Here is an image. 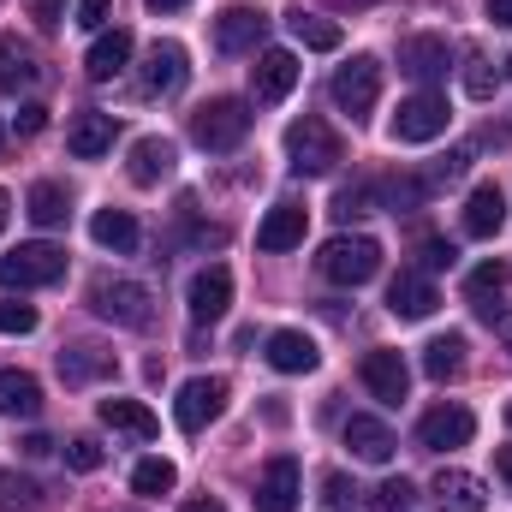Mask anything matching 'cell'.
I'll list each match as a JSON object with an SVG mask.
<instances>
[{"mask_svg":"<svg viewBox=\"0 0 512 512\" xmlns=\"http://www.w3.org/2000/svg\"><path fill=\"white\" fill-rule=\"evenodd\" d=\"M286 161H292V173H298V179H322V173H334V167L346 161V143L334 137L328 120L304 114V120H292V126H286Z\"/></svg>","mask_w":512,"mask_h":512,"instance_id":"obj_1","label":"cell"},{"mask_svg":"<svg viewBox=\"0 0 512 512\" xmlns=\"http://www.w3.org/2000/svg\"><path fill=\"white\" fill-rule=\"evenodd\" d=\"M191 137H197L203 149L227 155V149H239V143L251 137V108H245L239 96H215V102H203V108L191 114Z\"/></svg>","mask_w":512,"mask_h":512,"instance_id":"obj_2","label":"cell"},{"mask_svg":"<svg viewBox=\"0 0 512 512\" xmlns=\"http://www.w3.org/2000/svg\"><path fill=\"white\" fill-rule=\"evenodd\" d=\"M316 268H322L334 286H364V280H376V268H382V245L364 239V233H340V239L322 245Z\"/></svg>","mask_w":512,"mask_h":512,"instance_id":"obj_3","label":"cell"},{"mask_svg":"<svg viewBox=\"0 0 512 512\" xmlns=\"http://www.w3.org/2000/svg\"><path fill=\"white\" fill-rule=\"evenodd\" d=\"M66 280V251L60 245H18V251L0 256V286L6 292H36V286H54Z\"/></svg>","mask_w":512,"mask_h":512,"instance_id":"obj_4","label":"cell"},{"mask_svg":"<svg viewBox=\"0 0 512 512\" xmlns=\"http://www.w3.org/2000/svg\"><path fill=\"white\" fill-rule=\"evenodd\" d=\"M328 96H334V108L340 114H352V120H364L376 102H382V66L370 60V54H358V60H346L340 72H334V84H328Z\"/></svg>","mask_w":512,"mask_h":512,"instance_id":"obj_5","label":"cell"},{"mask_svg":"<svg viewBox=\"0 0 512 512\" xmlns=\"http://www.w3.org/2000/svg\"><path fill=\"white\" fill-rule=\"evenodd\" d=\"M90 304H96V316H108L120 328H149L155 322V298L137 280H96L90 286Z\"/></svg>","mask_w":512,"mask_h":512,"instance_id":"obj_6","label":"cell"},{"mask_svg":"<svg viewBox=\"0 0 512 512\" xmlns=\"http://www.w3.org/2000/svg\"><path fill=\"white\" fill-rule=\"evenodd\" d=\"M453 120V108H447V96H435V90H417V96H405L399 102V114H393V143H435L441 131Z\"/></svg>","mask_w":512,"mask_h":512,"instance_id":"obj_7","label":"cell"},{"mask_svg":"<svg viewBox=\"0 0 512 512\" xmlns=\"http://www.w3.org/2000/svg\"><path fill=\"white\" fill-rule=\"evenodd\" d=\"M221 411H227V382H221V376H197V382L179 387V399H173V423H179L185 435L209 429Z\"/></svg>","mask_w":512,"mask_h":512,"instance_id":"obj_8","label":"cell"},{"mask_svg":"<svg viewBox=\"0 0 512 512\" xmlns=\"http://www.w3.org/2000/svg\"><path fill=\"white\" fill-rule=\"evenodd\" d=\"M298 495H304V477H298V459L292 453H274L256 477V512H298Z\"/></svg>","mask_w":512,"mask_h":512,"instance_id":"obj_9","label":"cell"},{"mask_svg":"<svg viewBox=\"0 0 512 512\" xmlns=\"http://www.w3.org/2000/svg\"><path fill=\"white\" fill-rule=\"evenodd\" d=\"M471 435H477V417L465 405H435V411L417 417V447H429V453H453Z\"/></svg>","mask_w":512,"mask_h":512,"instance_id":"obj_10","label":"cell"},{"mask_svg":"<svg viewBox=\"0 0 512 512\" xmlns=\"http://www.w3.org/2000/svg\"><path fill=\"white\" fill-rule=\"evenodd\" d=\"M227 304H233V268L209 262V268L191 280L185 310H191V322H221V316H227Z\"/></svg>","mask_w":512,"mask_h":512,"instance_id":"obj_11","label":"cell"},{"mask_svg":"<svg viewBox=\"0 0 512 512\" xmlns=\"http://www.w3.org/2000/svg\"><path fill=\"white\" fill-rule=\"evenodd\" d=\"M292 84H298V54H286V48H262L256 66H251V96L256 102H286Z\"/></svg>","mask_w":512,"mask_h":512,"instance_id":"obj_12","label":"cell"},{"mask_svg":"<svg viewBox=\"0 0 512 512\" xmlns=\"http://www.w3.org/2000/svg\"><path fill=\"white\" fill-rule=\"evenodd\" d=\"M185 78H191L185 48L179 42H149V54H143V90L149 96H173V90H185Z\"/></svg>","mask_w":512,"mask_h":512,"instance_id":"obj_13","label":"cell"},{"mask_svg":"<svg viewBox=\"0 0 512 512\" xmlns=\"http://www.w3.org/2000/svg\"><path fill=\"white\" fill-rule=\"evenodd\" d=\"M435 286H429V274H417V268H399L393 274V286H387V310L399 316V322H423V316H435Z\"/></svg>","mask_w":512,"mask_h":512,"instance_id":"obj_14","label":"cell"},{"mask_svg":"<svg viewBox=\"0 0 512 512\" xmlns=\"http://www.w3.org/2000/svg\"><path fill=\"white\" fill-rule=\"evenodd\" d=\"M262 36H268V18H262L256 6H227V12L215 18V48H221V54H251Z\"/></svg>","mask_w":512,"mask_h":512,"instance_id":"obj_15","label":"cell"},{"mask_svg":"<svg viewBox=\"0 0 512 512\" xmlns=\"http://www.w3.org/2000/svg\"><path fill=\"white\" fill-rule=\"evenodd\" d=\"M114 137H120V120H114V114L84 108V114L66 126V149H72L78 161H96V155H108V149H114Z\"/></svg>","mask_w":512,"mask_h":512,"instance_id":"obj_16","label":"cell"},{"mask_svg":"<svg viewBox=\"0 0 512 512\" xmlns=\"http://www.w3.org/2000/svg\"><path fill=\"white\" fill-rule=\"evenodd\" d=\"M447 66H453V48H447V36H405V42H399V72H411L417 84L441 78Z\"/></svg>","mask_w":512,"mask_h":512,"instance_id":"obj_17","label":"cell"},{"mask_svg":"<svg viewBox=\"0 0 512 512\" xmlns=\"http://www.w3.org/2000/svg\"><path fill=\"white\" fill-rule=\"evenodd\" d=\"M501 227H507V197H501V185H495V179L471 185V197H465V233H471V239H495Z\"/></svg>","mask_w":512,"mask_h":512,"instance_id":"obj_18","label":"cell"},{"mask_svg":"<svg viewBox=\"0 0 512 512\" xmlns=\"http://www.w3.org/2000/svg\"><path fill=\"white\" fill-rule=\"evenodd\" d=\"M304 227H310V215L298 203H274L262 215V227H256V251H298L304 245Z\"/></svg>","mask_w":512,"mask_h":512,"instance_id":"obj_19","label":"cell"},{"mask_svg":"<svg viewBox=\"0 0 512 512\" xmlns=\"http://www.w3.org/2000/svg\"><path fill=\"white\" fill-rule=\"evenodd\" d=\"M42 84V60L30 42L18 36H0V96H18V90H36Z\"/></svg>","mask_w":512,"mask_h":512,"instance_id":"obj_20","label":"cell"},{"mask_svg":"<svg viewBox=\"0 0 512 512\" xmlns=\"http://www.w3.org/2000/svg\"><path fill=\"white\" fill-rule=\"evenodd\" d=\"M364 387L376 393V399H387V405H399L405 393H411V370H405V358L399 352H364Z\"/></svg>","mask_w":512,"mask_h":512,"instance_id":"obj_21","label":"cell"},{"mask_svg":"<svg viewBox=\"0 0 512 512\" xmlns=\"http://www.w3.org/2000/svg\"><path fill=\"white\" fill-rule=\"evenodd\" d=\"M268 364H274L280 376H310V370L322 364V352H316V340H310V334L280 328V334H268Z\"/></svg>","mask_w":512,"mask_h":512,"instance_id":"obj_22","label":"cell"},{"mask_svg":"<svg viewBox=\"0 0 512 512\" xmlns=\"http://www.w3.org/2000/svg\"><path fill=\"white\" fill-rule=\"evenodd\" d=\"M131 48H137V42H131V30H120V24H114V30H102V36L90 42V54H84V72H90L96 84L120 78V72L131 66Z\"/></svg>","mask_w":512,"mask_h":512,"instance_id":"obj_23","label":"cell"},{"mask_svg":"<svg viewBox=\"0 0 512 512\" xmlns=\"http://www.w3.org/2000/svg\"><path fill=\"white\" fill-rule=\"evenodd\" d=\"M429 495H435L441 512H483L489 507V489H483V477H471V471H441V477L429 483Z\"/></svg>","mask_w":512,"mask_h":512,"instance_id":"obj_24","label":"cell"},{"mask_svg":"<svg viewBox=\"0 0 512 512\" xmlns=\"http://www.w3.org/2000/svg\"><path fill=\"white\" fill-rule=\"evenodd\" d=\"M346 447H352L364 465H387L399 441H393V429H387L382 417H364V411H358V417H346Z\"/></svg>","mask_w":512,"mask_h":512,"instance_id":"obj_25","label":"cell"},{"mask_svg":"<svg viewBox=\"0 0 512 512\" xmlns=\"http://www.w3.org/2000/svg\"><path fill=\"white\" fill-rule=\"evenodd\" d=\"M173 161H179V155H173L167 137H137L126 173H131V185H161V179H173Z\"/></svg>","mask_w":512,"mask_h":512,"instance_id":"obj_26","label":"cell"},{"mask_svg":"<svg viewBox=\"0 0 512 512\" xmlns=\"http://www.w3.org/2000/svg\"><path fill=\"white\" fill-rule=\"evenodd\" d=\"M102 376H114V352H102V346H66L60 352V382L66 387H90Z\"/></svg>","mask_w":512,"mask_h":512,"instance_id":"obj_27","label":"cell"},{"mask_svg":"<svg viewBox=\"0 0 512 512\" xmlns=\"http://www.w3.org/2000/svg\"><path fill=\"white\" fill-rule=\"evenodd\" d=\"M90 239H96L102 251H114V256H131L143 233H137L131 209H96V221H90Z\"/></svg>","mask_w":512,"mask_h":512,"instance_id":"obj_28","label":"cell"},{"mask_svg":"<svg viewBox=\"0 0 512 512\" xmlns=\"http://www.w3.org/2000/svg\"><path fill=\"white\" fill-rule=\"evenodd\" d=\"M102 423H108V429H120V435H131V441H155V435H161L155 411H149V405H137V399H102Z\"/></svg>","mask_w":512,"mask_h":512,"instance_id":"obj_29","label":"cell"},{"mask_svg":"<svg viewBox=\"0 0 512 512\" xmlns=\"http://www.w3.org/2000/svg\"><path fill=\"white\" fill-rule=\"evenodd\" d=\"M0 411L30 423V417L42 411V382H36L30 370H0Z\"/></svg>","mask_w":512,"mask_h":512,"instance_id":"obj_30","label":"cell"},{"mask_svg":"<svg viewBox=\"0 0 512 512\" xmlns=\"http://www.w3.org/2000/svg\"><path fill=\"white\" fill-rule=\"evenodd\" d=\"M24 215H30L36 227H66V215H72V197H66V185H54V179L30 185V203H24Z\"/></svg>","mask_w":512,"mask_h":512,"instance_id":"obj_31","label":"cell"},{"mask_svg":"<svg viewBox=\"0 0 512 512\" xmlns=\"http://www.w3.org/2000/svg\"><path fill=\"white\" fill-rule=\"evenodd\" d=\"M423 370H429V382H453L465 370V334H435L423 346Z\"/></svg>","mask_w":512,"mask_h":512,"instance_id":"obj_32","label":"cell"},{"mask_svg":"<svg viewBox=\"0 0 512 512\" xmlns=\"http://www.w3.org/2000/svg\"><path fill=\"white\" fill-rule=\"evenodd\" d=\"M292 36L316 54H334L340 48V24L334 18H316V12H292Z\"/></svg>","mask_w":512,"mask_h":512,"instance_id":"obj_33","label":"cell"},{"mask_svg":"<svg viewBox=\"0 0 512 512\" xmlns=\"http://www.w3.org/2000/svg\"><path fill=\"white\" fill-rule=\"evenodd\" d=\"M501 280H507V268H501V262H483V268H471V280H465V292H471V304H477V316H489V322L501 316V310L489 304V298L501 292Z\"/></svg>","mask_w":512,"mask_h":512,"instance_id":"obj_34","label":"cell"},{"mask_svg":"<svg viewBox=\"0 0 512 512\" xmlns=\"http://www.w3.org/2000/svg\"><path fill=\"white\" fill-rule=\"evenodd\" d=\"M42 507V489L18 471H0V512H36Z\"/></svg>","mask_w":512,"mask_h":512,"instance_id":"obj_35","label":"cell"},{"mask_svg":"<svg viewBox=\"0 0 512 512\" xmlns=\"http://www.w3.org/2000/svg\"><path fill=\"white\" fill-rule=\"evenodd\" d=\"M173 483H179L173 459H143V465L131 471V489H137V495H167Z\"/></svg>","mask_w":512,"mask_h":512,"instance_id":"obj_36","label":"cell"},{"mask_svg":"<svg viewBox=\"0 0 512 512\" xmlns=\"http://www.w3.org/2000/svg\"><path fill=\"white\" fill-rule=\"evenodd\" d=\"M459 78H465V96H471V102H489L495 84H501V72H495L483 54H465V72H459Z\"/></svg>","mask_w":512,"mask_h":512,"instance_id":"obj_37","label":"cell"},{"mask_svg":"<svg viewBox=\"0 0 512 512\" xmlns=\"http://www.w3.org/2000/svg\"><path fill=\"white\" fill-rule=\"evenodd\" d=\"M411 501H417V489L405 477H387L382 489L370 495V512H411Z\"/></svg>","mask_w":512,"mask_h":512,"instance_id":"obj_38","label":"cell"},{"mask_svg":"<svg viewBox=\"0 0 512 512\" xmlns=\"http://www.w3.org/2000/svg\"><path fill=\"white\" fill-rule=\"evenodd\" d=\"M376 209V179H364V185H346L340 197H334V215L340 221H352V215H370Z\"/></svg>","mask_w":512,"mask_h":512,"instance_id":"obj_39","label":"cell"},{"mask_svg":"<svg viewBox=\"0 0 512 512\" xmlns=\"http://www.w3.org/2000/svg\"><path fill=\"white\" fill-rule=\"evenodd\" d=\"M0 334H36V304L6 298V304H0Z\"/></svg>","mask_w":512,"mask_h":512,"instance_id":"obj_40","label":"cell"},{"mask_svg":"<svg viewBox=\"0 0 512 512\" xmlns=\"http://www.w3.org/2000/svg\"><path fill=\"white\" fill-rule=\"evenodd\" d=\"M66 465H72V471H96V465H102V447H96L90 435H72V441H66Z\"/></svg>","mask_w":512,"mask_h":512,"instance_id":"obj_41","label":"cell"},{"mask_svg":"<svg viewBox=\"0 0 512 512\" xmlns=\"http://www.w3.org/2000/svg\"><path fill=\"white\" fill-rule=\"evenodd\" d=\"M465 167H471V149H453V155L429 173V185H453V179H465Z\"/></svg>","mask_w":512,"mask_h":512,"instance_id":"obj_42","label":"cell"},{"mask_svg":"<svg viewBox=\"0 0 512 512\" xmlns=\"http://www.w3.org/2000/svg\"><path fill=\"white\" fill-rule=\"evenodd\" d=\"M108 12H114V0H78V24H84V30H102Z\"/></svg>","mask_w":512,"mask_h":512,"instance_id":"obj_43","label":"cell"},{"mask_svg":"<svg viewBox=\"0 0 512 512\" xmlns=\"http://www.w3.org/2000/svg\"><path fill=\"white\" fill-rule=\"evenodd\" d=\"M423 262H429V268H453V262H459V251H453L447 239H423Z\"/></svg>","mask_w":512,"mask_h":512,"instance_id":"obj_44","label":"cell"},{"mask_svg":"<svg viewBox=\"0 0 512 512\" xmlns=\"http://www.w3.org/2000/svg\"><path fill=\"white\" fill-rule=\"evenodd\" d=\"M30 12H36V24H42V30H60V18H66V0H30Z\"/></svg>","mask_w":512,"mask_h":512,"instance_id":"obj_45","label":"cell"},{"mask_svg":"<svg viewBox=\"0 0 512 512\" xmlns=\"http://www.w3.org/2000/svg\"><path fill=\"white\" fill-rule=\"evenodd\" d=\"M42 126H48V108H24V114H12V131H24V137H36Z\"/></svg>","mask_w":512,"mask_h":512,"instance_id":"obj_46","label":"cell"},{"mask_svg":"<svg viewBox=\"0 0 512 512\" xmlns=\"http://www.w3.org/2000/svg\"><path fill=\"white\" fill-rule=\"evenodd\" d=\"M24 453H30V459H48V453H54V441H48V435H30V441H24Z\"/></svg>","mask_w":512,"mask_h":512,"instance_id":"obj_47","label":"cell"},{"mask_svg":"<svg viewBox=\"0 0 512 512\" xmlns=\"http://www.w3.org/2000/svg\"><path fill=\"white\" fill-rule=\"evenodd\" d=\"M489 18H495V24H507V30H512V0H489Z\"/></svg>","mask_w":512,"mask_h":512,"instance_id":"obj_48","label":"cell"},{"mask_svg":"<svg viewBox=\"0 0 512 512\" xmlns=\"http://www.w3.org/2000/svg\"><path fill=\"white\" fill-rule=\"evenodd\" d=\"M495 471H501V483L512 489V447H501V453H495Z\"/></svg>","mask_w":512,"mask_h":512,"instance_id":"obj_49","label":"cell"},{"mask_svg":"<svg viewBox=\"0 0 512 512\" xmlns=\"http://www.w3.org/2000/svg\"><path fill=\"white\" fill-rule=\"evenodd\" d=\"M185 512H227L221 501H185Z\"/></svg>","mask_w":512,"mask_h":512,"instance_id":"obj_50","label":"cell"},{"mask_svg":"<svg viewBox=\"0 0 512 512\" xmlns=\"http://www.w3.org/2000/svg\"><path fill=\"white\" fill-rule=\"evenodd\" d=\"M149 6H155V12H179L185 0H149Z\"/></svg>","mask_w":512,"mask_h":512,"instance_id":"obj_51","label":"cell"},{"mask_svg":"<svg viewBox=\"0 0 512 512\" xmlns=\"http://www.w3.org/2000/svg\"><path fill=\"white\" fill-rule=\"evenodd\" d=\"M6 215H12V197H6V191H0V227H6Z\"/></svg>","mask_w":512,"mask_h":512,"instance_id":"obj_52","label":"cell"},{"mask_svg":"<svg viewBox=\"0 0 512 512\" xmlns=\"http://www.w3.org/2000/svg\"><path fill=\"white\" fill-rule=\"evenodd\" d=\"M507 352H512V316H507Z\"/></svg>","mask_w":512,"mask_h":512,"instance_id":"obj_53","label":"cell"},{"mask_svg":"<svg viewBox=\"0 0 512 512\" xmlns=\"http://www.w3.org/2000/svg\"><path fill=\"white\" fill-rule=\"evenodd\" d=\"M507 423H512V405H507Z\"/></svg>","mask_w":512,"mask_h":512,"instance_id":"obj_54","label":"cell"},{"mask_svg":"<svg viewBox=\"0 0 512 512\" xmlns=\"http://www.w3.org/2000/svg\"><path fill=\"white\" fill-rule=\"evenodd\" d=\"M0 143H6V131H0Z\"/></svg>","mask_w":512,"mask_h":512,"instance_id":"obj_55","label":"cell"}]
</instances>
